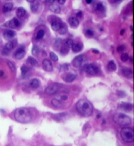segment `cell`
Returning <instances> with one entry per match:
<instances>
[{"label":"cell","instance_id":"ba28073f","mask_svg":"<svg viewBox=\"0 0 134 146\" xmlns=\"http://www.w3.org/2000/svg\"><path fill=\"white\" fill-rule=\"evenodd\" d=\"M58 86L56 85L49 86L46 88L45 93L49 95H52L55 93L58 90Z\"/></svg>","mask_w":134,"mask_h":146},{"label":"cell","instance_id":"44dd1931","mask_svg":"<svg viewBox=\"0 0 134 146\" xmlns=\"http://www.w3.org/2000/svg\"><path fill=\"white\" fill-rule=\"evenodd\" d=\"M49 9L50 11L55 14H59L61 10L60 6L56 4H52L50 5Z\"/></svg>","mask_w":134,"mask_h":146},{"label":"cell","instance_id":"f1b7e54d","mask_svg":"<svg viewBox=\"0 0 134 146\" xmlns=\"http://www.w3.org/2000/svg\"><path fill=\"white\" fill-rule=\"evenodd\" d=\"M45 35V32L43 30H40L38 32L36 37V40L39 41L43 38Z\"/></svg>","mask_w":134,"mask_h":146},{"label":"cell","instance_id":"9f6ffc18","mask_svg":"<svg viewBox=\"0 0 134 146\" xmlns=\"http://www.w3.org/2000/svg\"><path fill=\"white\" fill-rule=\"evenodd\" d=\"M97 118H100V117H101L100 115V114L98 115H97Z\"/></svg>","mask_w":134,"mask_h":146},{"label":"cell","instance_id":"6da1fadb","mask_svg":"<svg viewBox=\"0 0 134 146\" xmlns=\"http://www.w3.org/2000/svg\"><path fill=\"white\" fill-rule=\"evenodd\" d=\"M76 109L80 114L83 117H88L93 114V105L89 101L85 99H81L77 102Z\"/></svg>","mask_w":134,"mask_h":146},{"label":"cell","instance_id":"e575fe53","mask_svg":"<svg viewBox=\"0 0 134 146\" xmlns=\"http://www.w3.org/2000/svg\"><path fill=\"white\" fill-rule=\"evenodd\" d=\"M120 59L123 62H126L129 59L128 54L127 53H123L121 55Z\"/></svg>","mask_w":134,"mask_h":146},{"label":"cell","instance_id":"52a82bcc","mask_svg":"<svg viewBox=\"0 0 134 146\" xmlns=\"http://www.w3.org/2000/svg\"><path fill=\"white\" fill-rule=\"evenodd\" d=\"M43 68L45 71L50 72L53 70V65L50 60L45 59L43 60L42 62Z\"/></svg>","mask_w":134,"mask_h":146},{"label":"cell","instance_id":"9c48e42d","mask_svg":"<svg viewBox=\"0 0 134 146\" xmlns=\"http://www.w3.org/2000/svg\"><path fill=\"white\" fill-rule=\"evenodd\" d=\"M16 33L13 30H7L5 31L3 34V36L4 39L6 40L13 38L16 36Z\"/></svg>","mask_w":134,"mask_h":146},{"label":"cell","instance_id":"91938a15","mask_svg":"<svg viewBox=\"0 0 134 146\" xmlns=\"http://www.w3.org/2000/svg\"><path fill=\"white\" fill-rule=\"evenodd\" d=\"M131 46H132V47H133V42H132Z\"/></svg>","mask_w":134,"mask_h":146},{"label":"cell","instance_id":"836d02e7","mask_svg":"<svg viewBox=\"0 0 134 146\" xmlns=\"http://www.w3.org/2000/svg\"><path fill=\"white\" fill-rule=\"evenodd\" d=\"M61 19L58 16H54V15H51L49 16V22L52 23L55 21H61Z\"/></svg>","mask_w":134,"mask_h":146},{"label":"cell","instance_id":"9a60e30c","mask_svg":"<svg viewBox=\"0 0 134 146\" xmlns=\"http://www.w3.org/2000/svg\"><path fill=\"white\" fill-rule=\"evenodd\" d=\"M20 21L17 19L15 18H14L9 21V27L12 29H14L18 27L20 25Z\"/></svg>","mask_w":134,"mask_h":146},{"label":"cell","instance_id":"681fc988","mask_svg":"<svg viewBox=\"0 0 134 146\" xmlns=\"http://www.w3.org/2000/svg\"><path fill=\"white\" fill-rule=\"evenodd\" d=\"M4 71L3 70H0V77H1L4 75Z\"/></svg>","mask_w":134,"mask_h":146},{"label":"cell","instance_id":"7a4b0ae2","mask_svg":"<svg viewBox=\"0 0 134 146\" xmlns=\"http://www.w3.org/2000/svg\"><path fill=\"white\" fill-rule=\"evenodd\" d=\"M14 117L16 121L21 123H30L32 119L31 111L26 108L17 109L14 112Z\"/></svg>","mask_w":134,"mask_h":146},{"label":"cell","instance_id":"2e32d148","mask_svg":"<svg viewBox=\"0 0 134 146\" xmlns=\"http://www.w3.org/2000/svg\"><path fill=\"white\" fill-rule=\"evenodd\" d=\"M40 85V83L38 79L34 78L31 80L30 83V87L33 89H37L38 88H39Z\"/></svg>","mask_w":134,"mask_h":146},{"label":"cell","instance_id":"7c38bea8","mask_svg":"<svg viewBox=\"0 0 134 146\" xmlns=\"http://www.w3.org/2000/svg\"><path fill=\"white\" fill-rule=\"evenodd\" d=\"M120 108L123 111L129 112L132 110L133 105L129 103L122 102L120 105Z\"/></svg>","mask_w":134,"mask_h":146},{"label":"cell","instance_id":"3957f363","mask_svg":"<svg viewBox=\"0 0 134 146\" xmlns=\"http://www.w3.org/2000/svg\"><path fill=\"white\" fill-rule=\"evenodd\" d=\"M113 120L115 123L120 126H127L131 123V120L129 116L121 113L114 115Z\"/></svg>","mask_w":134,"mask_h":146},{"label":"cell","instance_id":"d4e9b609","mask_svg":"<svg viewBox=\"0 0 134 146\" xmlns=\"http://www.w3.org/2000/svg\"><path fill=\"white\" fill-rule=\"evenodd\" d=\"M59 31V33L61 35H64L66 34L68 31V27L66 23H62V26Z\"/></svg>","mask_w":134,"mask_h":146},{"label":"cell","instance_id":"8992f818","mask_svg":"<svg viewBox=\"0 0 134 146\" xmlns=\"http://www.w3.org/2000/svg\"><path fill=\"white\" fill-rule=\"evenodd\" d=\"M86 60V57L84 55H78L72 60V65L75 68L80 67Z\"/></svg>","mask_w":134,"mask_h":146},{"label":"cell","instance_id":"4dcf8cb0","mask_svg":"<svg viewBox=\"0 0 134 146\" xmlns=\"http://www.w3.org/2000/svg\"><path fill=\"white\" fill-rule=\"evenodd\" d=\"M70 48L64 44L60 49V53L62 55H67L69 51Z\"/></svg>","mask_w":134,"mask_h":146},{"label":"cell","instance_id":"4fadbf2b","mask_svg":"<svg viewBox=\"0 0 134 146\" xmlns=\"http://www.w3.org/2000/svg\"><path fill=\"white\" fill-rule=\"evenodd\" d=\"M26 51L23 48H18L15 54V57L17 59L21 60L25 56Z\"/></svg>","mask_w":134,"mask_h":146},{"label":"cell","instance_id":"e0dca14e","mask_svg":"<svg viewBox=\"0 0 134 146\" xmlns=\"http://www.w3.org/2000/svg\"><path fill=\"white\" fill-rule=\"evenodd\" d=\"M69 24L72 27H77L80 23L78 19L74 17H71L69 19Z\"/></svg>","mask_w":134,"mask_h":146},{"label":"cell","instance_id":"f6af8a7d","mask_svg":"<svg viewBox=\"0 0 134 146\" xmlns=\"http://www.w3.org/2000/svg\"><path fill=\"white\" fill-rule=\"evenodd\" d=\"M76 15H77L78 17H79V18H81V17H82V16H83V13H82V11H79V12L77 13Z\"/></svg>","mask_w":134,"mask_h":146},{"label":"cell","instance_id":"484cf974","mask_svg":"<svg viewBox=\"0 0 134 146\" xmlns=\"http://www.w3.org/2000/svg\"><path fill=\"white\" fill-rule=\"evenodd\" d=\"M27 62L34 66H37L38 64L37 60L34 58L32 56L28 57L27 59Z\"/></svg>","mask_w":134,"mask_h":146},{"label":"cell","instance_id":"4316f807","mask_svg":"<svg viewBox=\"0 0 134 146\" xmlns=\"http://www.w3.org/2000/svg\"><path fill=\"white\" fill-rule=\"evenodd\" d=\"M35 1L34 3H32L30 5V9L31 11L33 13L36 12L37 11L39 7V3H35Z\"/></svg>","mask_w":134,"mask_h":146},{"label":"cell","instance_id":"816d5d0a","mask_svg":"<svg viewBox=\"0 0 134 146\" xmlns=\"http://www.w3.org/2000/svg\"><path fill=\"white\" fill-rule=\"evenodd\" d=\"M86 2L88 4H90L92 3V0H86Z\"/></svg>","mask_w":134,"mask_h":146},{"label":"cell","instance_id":"7dc6e473","mask_svg":"<svg viewBox=\"0 0 134 146\" xmlns=\"http://www.w3.org/2000/svg\"><path fill=\"white\" fill-rule=\"evenodd\" d=\"M92 52L94 53H95V54H98V53H100L99 51L98 50H97V49H93V50H92Z\"/></svg>","mask_w":134,"mask_h":146},{"label":"cell","instance_id":"8d00e7d4","mask_svg":"<svg viewBox=\"0 0 134 146\" xmlns=\"http://www.w3.org/2000/svg\"><path fill=\"white\" fill-rule=\"evenodd\" d=\"M94 33L92 30L90 29H87L85 32V35L87 38H90L94 36Z\"/></svg>","mask_w":134,"mask_h":146},{"label":"cell","instance_id":"d6a6232c","mask_svg":"<svg viewBox=\"0 0 134 146\" xmlns=\"http://www.w3.org/2000/svg\"><path fill=\"white\" fill-rule=\"evenodd\" d=\"M40 50L39 47L36 45H33L32 49V54L33 55L36 56L39 55Z\"/></svg>","mask_w":134,"mask_h":146},{"label":"cell","instance_id":"5bb4252c","mask_svg":"<svg viewBox=\"0 0 134 146\" xmlns=\"http://www.w3.org/2000/svg\"><path fill=\"white\" fill-rule=\"evenodd\" d=\"M51 103L54 106L58 108H62L65 106V104L63 102L56 98L52 99Z\"/></svg>","mask_w":134,"mask_h":146},{"label":"cell","instance_id":"ffe728a7","mask_svg":"<svg viewBox=\"0 0 134 146\" xmlns=\"http://www.w3.org/2000/svg\"><path fill=\"white\" fill-rule=\"evenodd\" d=\"M95 10L98 12L101 13L102 14L105 13L106 12V8L102 3H98L95 6Z\"/></svg>","mask_w":134,"mask_h":146},{"label":"cell","instance_id":"6f0895ef","mask_svg":"<svg viewBox=\"0 0 134 146\" xmlns=\"http://www.w3.org/2000/svg\"><path fill=\"white\" fill-rule=\"evenodd\" d=\"M99 30L101 31V32H102V31H103V29L102 28H100L99 29Z\"/></svg>","mask_w":134,"mask_h":146},{"label":"cell","instance_id":"f5cc1de1","mask_svg":"<svg viewBox=\"0 0 134 146\" xmlns=\"http://www.w3.org/2000/svg\"><path fill=\"white\" fill-rule=\"evenodd\" d=\"M27 1L32 3H34L35 1H34V0H29V1Z\"/></svg>","mask_w":134,"mask_h":146},{"label":"cell","instance_id":"680465c9","mask_svg":"<svg viewBox=\"0 0 134 146\" xmlns=\"http://www.w3.org/2000/svg\"><path fill=\"white\" fill-rule=\"evenodd\" d=\"M133 34H132L131 35V39H133Z\"/></svg>","mask_w":134,"mask_h":146},{"label":"cell","instance_id":"11a10c76","mask_svg":"<svg viewBox=\"0 0 134 146\" xmlns=\"http://www.w3.org/2000/svg\"><path fill=\"white\" fill-rule=\"evenodd\" d=\"M129 59H130V61L132 62H133V57H130V58H129Z\"/></svg>","mask_w":134,"mask_h":146},{"label":"cell","instance_id":"c3c4849f","mask_svg":"<svg viewBox=\"0 0 134 146\" xmlns=\"http://www.w3.org/2000/svg\"><path fill=\"white\" fill-rule=\"evenodd\" d=\"M47 3H53L55 2V0H47L46 1Z\"/></svg>","mask_w":134,"mask_h":146},{"label":"cell","instance_id":"60d3db41","mask_svg":"<svg viewBox=\"0 0 134 146\" xmlns=\"http://www.w3.org/2000/svg\"><path fill=\"white\" fill-rule=\"evenodd\" d=\"M7 64L9 68L11 69V71L13 72H15L16 71V68L14 64L10 61H8Z\"/></svg>","mask_w":134,"mask_h":146},{"label":"cell","instance_id":"ab89813d","mask_svg":"<svg viewBox=\"0 0 134 146\" xmlns=\"http://www.w3.org/2000/svg\"><path fill=\"white\" fill-rule=\"evenodd\" d=\"M62 43V40L61 38L58 37L55 39V45L57 47H59L61 46Z\"/></svg>","mask_w":134,"mask_h":146},{"label":"cell","instance_id":"b9f144b4","mask_svg":"<svg viewBox=\"0 0 134 146\" xmlns=\"http://www.w3.org/2000/svg\"><path fill=\"white\" fill-rule=\"evenodd\" d=\"M125 50H126V47L124 45H121L119 46V47H118L117 49V51L119 53L122 54Z\"/></svg>","mask_w":134,"mask_h":146},{"label":"cell","instance_id":"f907efd6","mask_svg":"<svg viewBox=\"0 0 134 146\" xmlns=\"http://www.w3.org/2000/svg\"><path fill=\"white\" fill-rule=\"evenodd\" d=\"M125 29H123L122 30H121L120 32V34L121 35H123L124 34V33H125Z\"/></svg>","mask_w":134,"mask_h":146},{"label":"cell","instance_id":"ee69618b","mask_svg":"<svg viewBox=\"0 0 134 146\" xmlns=\"http://www.w3.org/2000/svg\"><path fill=\"white\" fill-rule=\"evenodd\" d=\"M61 100H63V101H64V100H67L68 97L66 95H64L61 96Z\"/></svg>","mask_w":134,"mask_h":146},{"label":"cell","instance_id":"d6986e66","mask_svg":"<svg viewBox=\"0 0 134 146\" xmlns=\"http://www.w3.org/2000/svg\"><path fill=\"white\" fill-rule=\"evenodd\" d=\"M107 68L110 71H114L117 70V67L116 63L113 60L110 61L107 64Z\"/></svg>","mask_w":134,"mask_h":146},{"label":"cell","instance_id":"74e56055","mask_svg":"<svg viewBox=\"0 0 134 146\" xmlns=\"http://www.w3.org/2000/svg\"><path fill=\"white\" fill-rule=\"evenodd\" d=\"M50 56L52 61L54 62H57L58 60V56L54 52H50Z\"/></svg>","mask_w":134,"mask_h":146},{"label":"cell","instance_id":"ac0fdd59","mask_svg":"<svg viewBox=\"0 0 134 146\" xmlns=\"http://www.w3.org/2000/svg\"><path fill=\"white\" fill-rule=\"evenodd\" d=\"M61 21H55L51 23V28L54 31H59L62 26Z\"/></svg>","mask_w":134,"mask_h":146},{"label":"cell","instance_id":"d590c367","mask_svg":"<svg viewBox=\"0 0 134 146\" xmlns=\"http://www.w3.org/2000/svg\"><path fill=\"white\" fill-rule=\"evenodd\" d=\"M74 44V42H73V40L72 39H68L65 42L64 45L70 49V48H72V45Z\"/></svg>","mask_w":134,"mask_h":146},{"label":"cell","instance_id":"db71d44e","mask_svg":"<svg viewBox=\"0 0 134 146\" xmlns=\"http://www.w3.org/2000/svg\"><path fill=\"white\" fill-rule=\"evenodd\" d=\"M130 30H131V31H133V27L132 25H131L130 27Z\"/></svg>","mask_w":134,"mask_h":146},{"label":"cell","instance_id":"1f68e13d","mask_svg":"<svg viewBox=\"0 0 134 146\" xmlns=\"http://www.w3.org/2000/svg\"><path fill=\"white\" fill-rule=\"evenodd\" d=\"M29 71V68L27 66L23 64L21 68V71L23 76H25Z\"/></svg>","mask_w":134,"mask_h":146},{"label":"cell","instance_id":"bcb514c9","mask_svg":"<svg viewBox=\"0 0 134 146\" xmlns=\"http://www.w3.org/2000/svg\"><path fill=\"white\" fill-rule=\"evenodd\" d=\"M66 0H58V2L60 4L63 5L66 3Z\"/></svg>","mask_w":134,"mask_h":146},{"label":"cell","instance_id":"f35d334b","mask_svg":"<svg viewBox=\"0 0 134 146\" xmlns=\"http://www.w3.org/2000/svg\"><path fill=\"white\" fill-rule=\"evenodd\" d=\"M14 47V44L12 42H9L6 44L5 45V48L8 51L12 50Z\"/></svg>","mask_w":134,"mask_h":146},{"label":"cell","instance_id":"30bf717a","mask_svg":"<svg viewBox=\"0 0 134 146\" xmlns=\"http://www.w3.org/2000/svg\"><path fill=\"white\" fill-rule=\"evenodd\" d=\"M122 72L123 75L127 78L131 79L133 77V71L129 68H123L122 69Z\"/></svg>","mask_w":134,"mask_h":146},{"label":"cell","instance_id":"83f0119b","mask_svg":"<svg viewBox=\"0 0 134 146\" xmlns=\"http://www.w3.org/2000/svg\"><path fill=\"white\" fill-rule=\"evenodd\" d=\"M67 115L66 113L58 114L54 116V118L57 121H60L66 117Z\"/></svg>","mask_w":134,"mask_h":146},{"label":"cell","instance_id":"8fae6325","mask_svg":"<svg viewBox=\"0 0 134 146\" xmlns=\"http://www.w3.org/2000/svg\"><path fill=\"white\" fill-rule=\"evenodd\" d=\"M83 47V44L81 42H78L74 43L72 47V51L74 53H77L80 52Z\"/></svg>","mask_w":134,"mask_h":146},{"label":"cell","instance_id":"7402d4cb","mask_svg":"<svg viewBox=\"0 0 134 146\" xmlns=\"http://www.w3.org/2000/svg\"><path fill=\"white\" fill-rule=\"evenodd\" d=\"M13 6H14L13 4L11 2L6 3V4H4L3 7V9H2L3 12L4 13H6L9 12L12 9Z\"/></svg>","mask_w":134,"mask_h":146},{"label":"cell","instance_id":"5b68a950","mask_svg":"<svg viewBox=\"0 0 134 146\" xmlns=\"http://www.w3.org/2000/svg\"><path fill=\"white\" fill-rule=\"evenodd\" d=\"M84 70L85 72L91 75H97L99 72L98 67L94 64H86L84 66Z\"/></svg>","mask_w":134,"mask_h":146},{"label":"cell","instance_id":"7bdbcfd3","mask_svg":"<svg viewBox=\"0 0 134 146\" xmlns=\"http://www.w3.org/2000/svg\"><path fill=\"white\" fill-rule=\"evenodd\" d=\"M2 54L4 55L7 56L9 55L8 51L6 50V48L5 49H3V50L2 51Z\"/></svg>","mask_w":134,"mask_h":146},{"label":"cell","instance_id":"277c9868","mask_svg":"<svg viewBox=\"0 0 134 146\" xmlns=\"http://www.w3.org/2000/svg\"><path fill=\"white\" fill-rule=\"evenodd\" d=\"M120 135L123 140L127 143L134 141V130L131 128H124L121 130Z\"/></svg>","mask_w":134,"mask_h":146},{"label":"cell","instance_id":"603a6c76","mask_svg":"<svg viewBox=\"0 0 134 146\" xmlns=\"http://www.w3.org/2000/svg\"><path fill=\"white\" fill-rule=\"evenodd\" d=\"M26 10L23 7L18 8L16 11V15L19 18L24 17L26 14Z\"/></svg>","mask_w":134,"mask_h":146},{"label":"cell","instance_id":"f546056e","mask_svg":"<svg viewBox=\"0 0 134 146\" xmlns=\"http://www.w3.org/2000/svg\"><path fill=\"white\" fill-rule=\"evenodd\" d=\"M58 69L59 71L61 72H64L69 70V67L68 64H60L58 66Z\"/></svg>","mask_w":134,"mask_h":146},{"label":"cell","instance_id":"cb8c5ba5","mask_svg":"<svg viewBox=\"0 0 134 146\" xmlns=\"http://www.w3.org/2000/svg\"><path fill=\"white\" fill-rule=\"evenodd\" d=\"M76 76L74 74L69 73L65 78V82L67 83H71L74 81L76 79Z\"/></svg>","mask_w":134,"mask_h":146}]
</instances>
